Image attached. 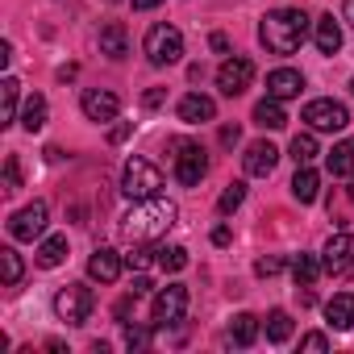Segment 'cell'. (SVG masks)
Masks as SVG:
<instances>
[{
    "label": "cell",
    "instance_id": "ac0fdd59",
    "mask_svg": "<svg viewBox=\"0 0 354 354\" xmlns=\"http://www.w3.org/2000/svg\"><path fill=\"white\" fill-rule=\"evenodd\" d=\"M100 55H109V59H125L129 55V34H125L121 21H109L100 30Z\"/></svg>",
    "mask_w": 354,
    "mask_h": 354
},
{
    "label": "cell",
    "instance_id": "e0dca14e",
    "mask_svg": "<svg viewBox=\"0 0 354 354\" xmlns=\"http://www.w3.org/2000/svg\"><path fill=\"white\" fill-rule=\"evenodd\" d=\"M313 42H317L321 55H337L342 50V26L333 21V13H325V17L313 21Z\"/></svg>",
    "mask_w": 354,
    "mask_h": 354
},
{
    "label": "cell",
    "instance_id": "5b68a950",
    "mask_svg": "<svg viewBox=\"0 0 354 354\" xmlns=\"http://www.w3.org/2000/svg\"><path fill=\"white\" fill-rule=\"evenodd\" d=\"M162 188V171L150 162V158H129L125 171H121V192L129 201H146V196H158Z\"/></svg>",
    "mask_w": 354,
    "mask_h": 354
},
{
    "label": "cell",
    "instance_id": "f1b7e54d",
    "mask_svg": "<svg viewBox=\"0 0 354 354\" xmlns=\"http://www.w3.org/2000/svg\"><path fill=\"white\" fill-rule=\"evenodd\" d=\"M242 201H246V184H230V188L221 192V201H217V213H221V217H230V213H238V209H242Z\"/></svg>",
    "mask_w": 354,
    "mask_h": 354
},
{
    "label": "cell",
    "instance_id": "b9f144b4",
    "mask_svg": "<svg viewBox=\"0 0 354 354\" xmlns=\"http://www.w3.org/2000/svg\"><path fill=\"white\" fill-rule=\"evenodd\" d=\"M129 138V125H113V133H109V142H125Z\"/></svg>",
    "mask_w": 354,
    "mask_h": 354
},
{
    "label": "cell",
    "instance_id": "7bdbcfd3",
    "mask_svg": "<svg viewBox=\"0 0 354 354\" xmlns=\"http://www.w3.org/2000/svg\"><path fill=\"white\" fill-rule=\"evenodd\" d=\"M213 242H217V246H230V230H225V225H217V230H213Z\"/></svg>",
    "mask_w": 354,
    "mask_h": 354
},
{
    "label": "cell",
    "instance_id": "836d02e7",
    "mask_svg": "<svg viewBox=\"0 0 354 354\" xmlns=\"http://www.w3.org/2000/svg\"><path fill=\"white\" fill-rule=\"evenodd\" d=\"M150 254H154V250H146V242H138V250L125 259V263H129V271H146V267H150Z\"/></svg>",
    "mask_w": 354,
    "mask_h": 354
},
{
    "label": "cell",
    "instance_id": "8992f818",
    "mask_svg": "<svg viewBox=\"0 0 354 354\" xmlns=\"http://www.w3.org/2000/svg\"><path fill=\"white\" fill-rule=\"evenodd\" d=\"M92 308H96V296H92V288H84V283H67V288H59V296H55V313H59V321H67V325H84V321L92 317Z\"/></svg>",
    "mask_w": 354,
    "mask_h": 354
},
{
    "label": "cell",
    "instance_id": "5bb4252c",
    "mask_svg": "<svg viewBox=\"0 0 354 354\" xmlns=\"http://www.w3.org/2000/svg\"><path fill=\"white\" fill-rule=\"evenodd\" d=\"M121 267H125V263H121V254H117L113 246H96L92 259H88V275L100 279V283H113V279L121 275Z\"/></svg>",
    "mask_w": 354,
    "mask_h": 354
},
{
    "label": "cell",
    "instance_id": "6da1fadb",
    "mask_svg": "<svg viewBox=\"0 0 354 354\" xmlns=\"http://www.w3.org/2000/svg\"><path fill=\"white\" fill-rule=\"evenodd\" d=\"M175 217H180V209H175L171 201L146 196V201H133V209H129L125 221H121V234H125L129 242H158V238L175 225Z\"/></svg>",
    "mask_w": 354,
    "mask_h": 354
},
{
    "label": "cell",
    "instance_id": "f6af8a7d",
    "mask_svg": "<svg viewBox=\"0 0 354 354\" xmlns=\"http://www.w3.org/2000/svg\"><path fill=\"white\" fill-rule=\"evenodd\" d=\"M346 21L354 26V0H346Z\"/></svg>",
    "mask_w": 354,
    "mask_h": 354
},
{
    "label": "cell",
    "instance_id": "ffe728a7",
    "mask_svg": "<svg viewBox=\"0 0 354 354\" xmlns=\"http://www.w3.org/2000/svg\"><path fill=\"white\" fill-rule=\"evenodd\" d=\"M325 162H329V175H337V180H354V138L337 142Z\"/></svg>",
    "mask_w": 354,
    "mask_h": 354
},
{
    "label": "cell",
    "instance_id": "cb8c5ba5",
    "mask_svg": "<svg viewBox=\"0 0 354 354\" xmlns=\"http://www.w3.org/2000/svg\"><path fill=\"white\" fill-rule=\"evenodd\" d=\"M321 271H325V263H321L317 254H304V250H300V254L292 259V279H296V288H313Z\"/></svg>",
    "mask_w": 354,
    "mask_h": 354
},
{
    "label": "cell",
    "instance_id": "52a82bcc",
    "mask_svg": "<svg viewBox=\"0 0 354 354\" xmlns=\"http://www.w3.org/2000/svg\"><path fill=\"white\" fill-rule=\"evenodd\" d=\"M304 121H308V129L313 133H333V129H346L350 125V113H346V104L342 100H308L304 104Z\"/></svg>",
    "mask_w": 354,
    "mask_h": 354
},
{
    "label": "cell",
    "instance_id": "8fae6325",
    "mask_svg": "<svg viewBox=\"0 0 354 354\" xmlns=\"http://www.w3.org/2000/svg\"><path fill=\"white\" fill-rule=\"evenodd\" d=\"M80 109H84V117L88 121H117V113H121V100H117V92H109V88H88L84 96H80Z\"/></svg>",
    "mask_w": 354,
    "mask_h": 354
},
{
    "label": "cell",
    "instance_id": "ba28073f",
    "mask_svg": "<svg viewBox=\"0 0 354 354\" xmlns=\"http://www.w3.org/2000/svg\"><path fill=\"white\" fill-rule=\"evenodd\" d=\"M184 308H188V288H184V283H167V288L154 296L150 321H154L158 329H167V325H175V321L184 317Z\"/></svg>",
    "mask_w": 354,
    "mask_h": 354
},
{
    "label": "cell",
    "instance_id": "7a4b0ae2",
    "mask_svg": "<svg viewBox=\"0 0 354 354\" xmlns=\"http://www.w3.org/2000/svg\"><path fill=\"white\" fill-rule=\"evenodd\" d=\"M308 38V13L304 9H275L259 21V42L271 55H296Z\"/></svg>",
    "mask_w": 354,
    "mask_h": 354
},
{
    "label": "cell",
    "instance_id": "277c9868",
    "mask_svg": "<svg viewBox=\"0 0 354 354\" xmlns=\"http://www.w3.org/2000/svg\"><path fill=\"white\" fill-rule=\"evenodd\" d=\"M167 150H175V180L184 188H196L205 175H209V154L196 146V142H184V138H171Z\"/></svg>",
    "mask_w": 354,
    "mask_h": 354
},
{
    "label": "cell",
    "instance_id": "d590c367",
    "mask_svg": "<svg viewBox=\"0 0 354 354\" xmlns=\"http://www.w3.org/2000/svg\"><path fill=\"white\" fill-rule=\"evenodd\" d=\"M300 350H317V354H321V350H329V337H325V333H304V337H300Z\"/></svg>",
    "mask_w": 354,
    "mask_h": 354
},
{
    "label": "cell",
    "instance_id": "603a6c76",
    "mask_svg": "<svg viewBox=\"0 0 354 354\" xmlns=\"http://www.w3.org/2000/svg\"><path fill=\"white\" fill-rule=\"evenodd\" d=\"M254 125H263V129H283V125H288L283 100H275V96L259 100V104H254Z\"/></svg>",
    "mask_w": 354,
    "mask_h": 354
},
{
    "label": "cell",
    "instance_id": "f546056e",
    "mask_svg": "<svg viewBox=\"0 0 354 354\" xmlns=\"http://www.w3.org/2000/svg\"><path fill=\"white\" fill-rule=\"evenodd\" d=\"M0 263H5V288H17L21 283V254L13 246H5L0 250Z\"/></svg>",
    "mask_w": 354,
    "mask_h": 354
},
{
    "label": "cell",
    "instance_id": "f35d334b",
    "mask_svg": "<svg viewBox=\"0 0 354 354\" xmlns=\"http://www.w3.org/2000/svg\"><path fill=\"white\" fill-rule=\"evenodd\" d=\"M209 46H213L217 55H225V50H230V38H225V34H213V38H209Z\"/></svg>",
    "mask_w": 354,
    "mask_h": 354
},
{
    "label": "cell",
    "instance_id": "d6986e66",
    "mask_svg": "<svg viewBox=\"0 0 354 354\" xmlns=\"http://www.w3.org/2000/svg\"><path fill=\"white\" fill-rule=\"evenodd\" d=\"M325 321L333 329H354V292H342L325 304Z\"/></svg>",
    "mask_w": 354,
    "mask_h": 354
},
{
    "label": "cell",
    "instance_id": "8d00e7d4",
    "mask_svg": "<svg viewBox=\"0 0 354 354\" xmlns=\"http://www.w3.org/2000/svg\"><path fill=\"white\" fill-rule=\"evenodd\" d=\"M283 271V259H259L254 263V275H279Z\"/></svg>",
    "mask_w": 354,
    "mask_h": 354
},
{
    "label": "cell",
    "instance_id": "30bf717a",
    "mask_svg": "<svg viewBox=\"0 0 354 354\" xmlns=\"http://www.w3.org/2000/svg\"><path fill=\"white\" fill-rule=\"evenodd\" d=\"M250 80H254V63H250L246 55L225 59L221 71H217V88H221V96H242V92L250 88Z\"/></svg>",
    "mask_w": 354,
    "mask_h": 354
},
{
    "label": "cell",
    "instance_id": "9a60e30c",
    "mask_svg": "<svg viewBox=\"0 0 354 354\" xmlns=\"http://www.w3.org/2000/svg\"><path fill=\"white\" fill-rule=\"evenodd\" d=\"M300 88H304V75L292 67H275L267 75V96H275V100H292V96H300Z\"/></svg>",
    "mask_w": 354,
    "mask_h": 354
},
{
    "label": "cell",
    "instance_id": "9c48e42d",
    "mask_svg": "<svg viewBox=\"0 0 354 354\" xmlns=\"http://www.w3.org/2000/svg\"><path fill=\"white\" fill-rule=\"evenodd\" d=\"M46 217H50L46 201H34V205L17 209V213L9 217V234H13L17 242H34V238H42V234H46Z\"/></svg>",
    "mask_w": 354,
    "mask_h": 354
},
{
    "label": "cell",
    "instance_id": "ee69618b",
    "mask_svg": "<svg viewBox=\"0 0 354 354\" xmlns=\"http://www.w3.org/2000/svg\"><path fill=\"white\" fill-rule=\"evenodd\" d=\"M146 292H150V279H146V275H138V279H133V296H146Z\"/></svg>",
    "mask_w": 354,
    "mask_h": 354
},
{
    "label": "cell",
    "instance_id": "d4e9b609",
    "mask_svg": "<svg viewBox=\"0 0 354 354\" xmlns=\"http://www.w3.org/2000/svg\"><path fill=\"white\" fill-rule=\"evenodd\" d=\"M30 133H38L42 125H46V96L42 92H34V96H26V104H21V117H17Z\"/></svg>",
    "mask_w": 354,
    "mask_h": 354
},
{
    "label": "cell",
    "instance_id": "484cf974",
    "mask_svg": "<svg viewBox=\"0 0 354 354\" xmlns=\"http://www.w3.org/2000/svg\"><path fill=\"white\" fill-rule=\"evenodd\" d=\"M263 329H267V342L283 346V342L292 337V313H288V308H271L267 321H263Z\"/></svg>",
    "mask_w": 354,
    "mask_h": 354
},
{
    "label": "cell",
    "instance_id": "44dd1931",
    "mask_svg": "<svg viewBox=\"0 0 354 354\" xmlns=\"http://www.w3.org/2000/svg\"><path fill=\"white\" fill-rule=\"evenodd\" d=\"M17 104H21V84L13 75H5V84H0V125H13L21 117Z\"/></svg>",
    "mask_w": 354,
    "mask_h": 354
},
{
    "label": "cell",
    "instance_id": "74e56055",
    "mask_svg": "<svg viewBox=\"0 0 354 354\" xmlns=\"http://www.w3.org/2000/svg\"><path fill=\"white\" fill-rule=\"evenodd\" d=\"M162 100H167V88H150V92L142 96V104H146V109H158Z\"/></svg>",
    "mask_w": 354,
    "mask_h": 354
},
{
    "label": "cell",
    "instance_id": "4316f807",
    "mask_svg": "<svg viewBox=\"0 0 354 354\" xmlns=\"http://www.w3.org/2000/svg\"><path fill=\"white\" fill-rule=\"evenodd\" d=\"M254 337H259V317L254 313H238L230 321V342L234 346H254Z\"/></svg>",
    "mask_w": 354,
    "mask_h": 354
},
{
    "label": "cell",
    "instance_id": "4fadbf2b",
    "mask_svg": "<svg viewBox=\"0 0 354 354\" xmlns=\"http://www.w3.org/2000/svg\"><path fill=\"white\" fill-rule=\"evenodd\" d=\"M275 162H279V150L267 138L263 142H250L246 154H242V167H246V175H254V180H267V175L275 171Z\"/></svg>",
    "mask_w": 354,
    "mask_h": 354
},
{
    "label": "cell",
    "instance_id": "4dcf8cb0",
    "mask_svg": "<svg viewBox=\"0 0 354 354\" xmlns=\"http://www.w3.org/2000/svg\"><path fill=\"white\" fill-rule=\"evenodd\" d=\"M158 267L162 271H184L188 267V250L184 246H162L158 250Z\"/></svg>",
    "mask_w": 354,
    "mask_h": 354
},
{
    "label": "cell",
    "instance_id": "e575fe53",
    "mask_svg": "<svg viewBox=\"0 0 354 354\" xmlns=\"http://www.w3.org/2000/svg\"><path fill=\"white\" fill-rule=\"evenodd\" d=\"M125 346L129 350H146L150 346V333L146 329H125Z\"/></svg>",
    "mask_w": 354,
    "mask_h": 354
},
{
    "label": "cell",
    "instance_id": "bcb514c9",
    "mask_svg": "<svg viewBox=\"0 0 354 354\" xmlns=\"http://www.w3.org/2000/svg\"><path fill=\"white\" fill-rule=\"evenodd\" d=\"M350 92H354V80H350Z\"/></svg>",
    "mask_w": 354,
    "mask_h": 354
},
{
    "label": "cell",
    "instance_id": "3957f363",
    "mask_svg": "<svg viewBox=\"0 0 354 354\" xmlns=\"http://www.w3.org/2000/svg\"><path fill=\"white\" fill-rule=\"evenodd\" d=\"M142 50H146V59L154 67H171V63H180V55H184V34L175 26H167V21H158V26L146 30Z\"/></svg>",
    "mask_w": 354,
    "mask_h": 354
},
{
    "label": "cell",
    "instance_id": "ab89813d",
    "mask_svg": "<svg viewBox=\"0 0 354 354\" xmlns=\"http://www.w3.org/2000/svg\"><path fill=\"white\" fill-rule=\"evenodd\" d=\"M234 142H238V125H225L221 129V146H234Z\"/></svg>",
    "mask_w": 354,
    "mask_h": 354
},
{
    "label": "cell",
    "instance_id": "60d3db41",
    "mask_svg": "<svg viewBox=\"0 0 354 354\" xmlns=\"http://www.w3.org/2000/svg\"><path fill=\"white\" fill-rule=\"evenodd\" d=\"M158 5H162V0H133L138 13H150V9H158Z\"/></svg>",
    "mask_w": 354,
    "mask_h": 354
},
{
    "label": "cell",
    "instance_id": "1f68e13d",
    "mask_svg": "<svg viewBox=\"0 0 354 354\" xmlns=\"http://www.w3.org/2000/svg\"><path fill=\"white\" fill-rule=\"evenodd\" d=\"M292 158H296L300 167L313 162V158H317V138H313V133H296V138H292Z\"/></svg>",
    "mask_w": 354,
    "mask_h": 354
},
{
    "label": "cell",
    "instance_id": "2e32d148",
    "mask_svg": "<svg viewBox=\"0 0 354 354\" xmlns=\"http://www.w3.org/2000/svg\"><path fill=\"white\" fill-rule=\"evenodd\" d=\"M213 117H217V104H213V96L188 92V96L180 100V121H184V125H205V121H213Z\"/></svg>",
    "mask_w": 354,
    "mask_h": 354
},
{
    "label": "cell",
    "instance_id": "7402d4cb",
    "mask_svg": "<svg viewBox=\"0 0 354 354\" xmlns=\"http://www.w3.org/2000/svg\"><path fill=\"white\" fill-rule=\"evenodd\" d=\"M317 192H321V180H317V171L304 162V167L292 175V196H296L300 205H313V201H317Z\"/></svg>",
    "mask_w": 354,
    "mask_h": 354
},
{
    "label": "cell",
    "instance_id": "d6a6232c",
    "mask_svg": "<svg viewBox=\"0 0 354 354\" xmlns=\"http://www.w3.org/2000/svg\"><path fill=\"white\" fill-rule=\"evenodd\" d=\"M21 188V162H17V154H9L5 158V192H17Z\"/></svg>",
    "mask_w": 354,
    "mask_h": 354
},
{
    "label": "cell",
    "instance_id": "83f0119b",
    "mask_svg": "<svg viewBox=\"0 0 354 354\" xmlns=\"http://www.w3.org/2000/svg\"><path fill=\"white\" fill-rule=\"evenodd\" d=\"M63 259H67V238L63 234H55L38 246V267H59Z\"/></svg>",
    "mask_w": 354,
    "mask_h": 354
},
{
    "label": "cell",
    "instance_id": "7c38bea8",
    "mask_svg": "<svg viewBox=\"0 0 354 354\" xmlns=\"http://www.w3.org/2000/svg\"><path fill=\"white\" fill-rule=\"evenodd\" d=\"M321 263H325L329 275L350 271V263H354V234H333L325 242V250H321Z\"/></svg>",
    "mask_w": 354,
    "mask_h": 354
},
{
    "label": "cell",
    "instance_id": "7dc6e473",
    "mask_svg": "<svg viewBox=\"0 0 354 354\" xmlns=\"http://www.w3.org/2000/svg\"><path fill=\"white\" fill-rule=\"evenodd\" d=\"M109 5H113V0H109Z\"/></svg>",
    "mask_w": 354,
    "mask_h": 354
}]
</instances>
